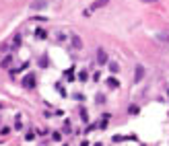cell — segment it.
Here are the masks:
<instances>
[{
  "instance_id": "2e32d148",
  "label": "cell",
  "mask_w": 169,
  "mask_h": 146,
  "mask_svg": "<svg viewBox=\"0 0 169 146\" xmlns=\"http://www.w3.org/2000/svg\"><path fill=\"white\" fill-rule=\"evenodd\" d=\"M159 39H161V41H167V43H169V33H159Z\"/></svg>"
},
{
  "instance_id": "3957f363",
  "label": "cell",
  "mask_w": 169,
  "mask_h": 146,
  "mask_svg": "<svg viewBox=\"0 0 169 146\" xmlns=\"http://www.w3.org/2000/svg\"><path fill=\"white\" fill-rule=\"evenodd\" d=\"M109 4V0H95V2L91 4V8H89V12L91 10H97V8H103V6H107Z\"/></svg>"
},
{
  "instance_id": "277c9868",
  "label": "cell",
  "mask_w": 169,
  "mask_h": 146,
  "mask_svg": "<svg viewBox=\"0 0 169 146\" xmlns=\"http://www.w3.org/2000/svg\"><path fill=\"white\" fill-rule=\"evenodd\" d=\"M142 76H144V68L138 64V66L134 68V80H136V82H140V80H142Z\"/></svg>"
},
{
  "instance_id": "7c38bea8",
  "label": "cell",
  "mask_w": 169,
  "mask_h": 146,
  "mask_svg": "<svg viewBox=\"0 0 169 146\" xmlns=\"http://www.w3.org/2000/svg\"><path fill=\"white\" fill-rule=\"evenodd\" d=\"M15 128H17V130H23V126H21V115L15 117Z\"/></svg>"
},
{
  "instance_id": "ba28073f",
  "label": "cell",
  "mask_w": 169,
  "mask_h": 146,
  "mask_svg": "<svg viewBox=\"0 0 169 146\" xmlns=\"http://www.w3.org/2000/svg\"><path fill=\"white\" fill-rule=\"evenodd\" d=\"M79 80H83V82L89 80V72H87V70H81V72H79Z\"/></svg>"
},
{
  "instance_id": "9a60e30c",
  "label": "cell",
  "mask_w": 169,
  "mask_h": 146,
  "mask_svg": "<svg viewBox=\"0 0 169 146\" xmlns=\"http://www.w3.org/2000/svg\"><path fill=\"white\" fill-rule=\"evenodd\" d=\"M39 66H41V68H47V56H43V58L39 60Z\"/></svg>"
},
{
  "instance_id": "44dd1931",
  "label": "cell",
  "mask_w": 169,
  "mask_h": 146,
  "mask_svg": "<svg viewBox=\"0 0 169 146\" xmlns=\"http://www.w3.org/2000/svg\"><path fill=\"white\" fill-rule=\"evenodd\" d=\"M142 2H149V4H153V2H157V0H142Z\"/></svg>"
},
{
  "instance_id": "5bb4252c",
  "label": "cell",
  "mask_w": 169,
  "mask_h": 146,
  "mask_svg": "<svg viewBox=\"0 0 169 146\" xmlns=\"http://www.w3.org/2000/svg\"><path fill=\"white\" fill-rule=\"evenodd\" d=\"M128 111H130L132 115H136V113H138L140 109H138V105H130V107H128Z\"/></svg>"
},
{
  "instance_id": "9c48e42d",
  "label": "cell",
  "mask_w": 169,
  "mask_h": 146,
  "mask_svg": "<svg viewBox=\"0 0 169 146\" xmlns=\"http://www.w3.org/2000/svg\"><path fill=\"white\" fill-rule=\"evenodd\" d=\"M35 37H37V39H45V37H47V33H45L43 29H37V31H35Z\"/></svg>"
},
{
  "instance_id": "4fadbf2b",
  "label": "cell",
  "mask_w": 169,
  "mask_h": 146,
  "mask_svg": "<svg viewBox=\"0 0 169 146\" xmlns=\"http://www.w3.org/2000/svg\"><path fill=\"white\" fill-rule=\"evenodd\" d=\"M109 70H111V72H113V74H115V72L120 70V66H118L115 62H109Z\"/></svg>"
},
{
  "instance_id": "7a4b0ae2",
  "label": "cell",
  "mask_w": 169,
  "mask_h": 146,
  "mask_svg": "<svg viewBox=\"0 0 169 146\" xmlns=\"http://www.w3.org/2000/svg\"><path fill=\"white\" fill-rule=\"evenodd\" d=\"M23 86H25V89H33L35 86V76L33 74H27L25 78H23Z\"/></svg>"
},
{
  "instance_id": "8fae6325",
  "label": "cell",
  "mask_w": 169,
  "mask_h": 146,
  "mask_svg": "<svg viewBox=\"0 0 169 146\" xmlns=\"http://www.w3.org/2000/svg\"><path fill=\"white\" fill-rule=\"evenodd\" d=\"M10 62H13V58H10V56H6V58L2 60V64H0V66H2V68H8V66H10Z\"/></svg>"
},
{
  "instance_id": "ffe728a7",
  "label": "cell",
  "mask_w": 169,
  "mask_h": 146,
  "mask_svg": "<svg viewBox=\"0 0 169 146\" xmlns=\"http://www.w3.org/2000/svg\"><path fill=\"white\" fill-rule=\"evenodd\" d=\"M52 138H54V140H60V138H62V134H60V132H54V136H52Z\"/></svg>"
},
{
  "instance_id": "d6986e66",
  "label": "cell",
  "mask_w": 169,
  "mask_h": 146,
  "mask_svg": "<svg viewBox=\"0 0 169 146\" xmlns=\"http://www.w3.org/2000/svg\"><path fill=\"white\" fill-rule=\"evenodd\" d=\"M74 99H79V101H83V99H85V95H83V93H77V95H74Z\"/></svg>"
},
{
  "instance_id": "8992f818",
  "label": "cell",
  "mask_w": 169,
  "mask_h": 146,
  "mask_svg": "<svg viewBox=\"0 0 169 146\" xmlns=\"http://www.w3.org/2000/svg\"><path fill=\"white\" fill-rule=\"evenodd\" d=\"M47 2H45V0H33V2H31V8L33 10H37V8H43Z\"/></svg>"
},
{
  "instance_id": "5b68a950",
  "label": "cell",
  "mask_w": 169,
  "mask_h": 146,
  "mask_svg": "<svg viewBox=\"0 0 169 146\" xmlns=\"http://www.w3.org/2000/svg\"><path fill=\"white\" fill-rule=\"evenodd\" d=\"M70 41H72V47H74V50H81V47H83V39L79 35H72Z\"/></svg>"
},
{
  "instance_id": "ac0fdd59",
  "label": "cell",
  "mask_w": 169,
  "mask_h": 146,
  "mask_svg": "<svg viewBox=\"0 0 169 146\" xmlns=\"http://www.w3.org/2000/svg\"><path fill=\"white\" fill-rule=\"evenodd\" d=\"M8 132H10V128H8V126H6V128H2V130H0V134H2V136H6Z\"/></svg>"
},
{
  "instance_id": "6da1fadb",
  "label": "cell",
  "mask_w": 169,
  "mask_h": 146,
  "mask_svg": "<svg viewBox=\"0 0 169 146\" xmlns=\"http://www.w3.org/2000/svg\"><path fill=\"white\" fill-rule=\"evenodd\" d=\"M97 64H101V66L109 64V60H107V54H105V50H103V47H97Z\"/></svg>"
},
{
  "instance_id": "e0dca14e",
  "label": "cell",
  "mask_w": 169,
  "mask_h": 146,
  "mask_svg": "<svg viewBox=\"0 0 169 146\" xmlns=\"http://www.w3.org/2000/svg\"><path fill=\"white\" fill-rule=\"evenodd\" d=\"M66 80H74V72H72V70L66 72Z\"/></svg>"
},
{
  "instance_id": "7402d4cb",
  "label": "cell",
  "mask_w": 169,
  "mask_h": 146,
  "mask_svg": "<svg viewBox=\"0 0 169 146\" xmlns=\"http://www.w3.org/2000/svg\"><path fill=\"white\" fill-rule=\"evenodd\" d=\"M95 146H103V144H101V142H97V144H95Z\"/></svg>"
},
{
  "instance_id": "52a82bcc",
  "label": "cell",
  "mask_w": 169,
  "mask_h": 146,
  "mask_svg": "<svg viewBox=\"0 0 169 146\" xmlns=\"http://www.w3.org/2000/svg\"><path fill=\"white\" fill-rule=\"evenodd\" d=\"M107 86H111V89H118V86H120V82H118V78H113V76H109V78H107Z\"/></svg>"
},
{
  "instance_id": "30bf717a",
  "label": "cell",
  "mask_w": 169,
  "mask_h": 146,
  "mask_svg": "<svg viewBox=\"0 0 169 146\" xmlns=\"http://www.w3.org/2000/svg\"><path fill=\"white\" fill-rule=\"evenodd\" d=\"M79 111H81V119H83V121H87V119H89V113H87V109H85V107H79Z\"/></svg>"
}]
</instances>
